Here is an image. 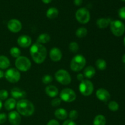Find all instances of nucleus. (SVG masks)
Masks as SVG:
<instances>
[{"label": "nucleus", "instance_id": "nucleus-2", "mask_svg": "<svg viewBox=\"0 0 125 125\" xmlns=\"http://www.w3.org/2000/svg\"><path fill=\"white\" fill-rule=\"evenodd\" d=\"M17 112L24 117H29L34 114L35 111L34 105L28 100L22 99L17 103L16 106Z\"/></svg>", "mask_w": 125, "mask_h": 125}, {"label": "nucleus", "instance_id": "nucleus-13", "mask_svg": "<svg viewBox=\"0 0 125 125\" xmlns=\"http://www.w3.org/2000/svg\"><path fill=\"white\" fill-rule=\"evenodd\" d=\"M96 96L99 100L103 102H107L111 98L109 92L103 88H100L96 90Z\"/></svg>", "mask_w": 125, "mask_h": 125}, {"label": "nucleus", "instance_id": "nucleus-34", "mask_svg": "<svg viewBox=\"0 0 125 125\" xmlns=\"http://www.w3.org/2000/svg\"><path fill=\"white\" fill-rule=\"evenodd\" d=\"M9 93L7 90H0V100H5L8 98Z\"/></svg>", "mask_w": 125, "mask_h": 125}, {"label": "nucleus", "instance_id": "nucleus-33", "mask_svg": "<svg viewBox=\"0 0 125 125\" xmlns=\"http://www.w3.org/2000/svg\"><path fill=\"white\" fill-rule=\"evenodd\" d=\"M61 101L62 100L60 98H54L52 101H51V105L54 107H58L61 104Z\"/></svg>", "mask_w": 125, "mask_h": 125}, {"label": "nucleus", "instance_id": "nucleus-17", "mask_svg": "<svg viewBox=\"0 0 125 125\" xmlns=\"http://www.w3.org/2000/svg\"><path fill=\"white\" fill-rule=\"evenodd\" d=\"M45 92L50 97L56 98L59 94V90L54 85H50L45 88Z\"/></svg>", "mask_w": 125, "mask_h": 125}, {"label": "nucleus", "instance_id": "nucleus-44", "mask_svg": "<svg viewBox=\"0 0 125 125\" xmlns=\"http://www.w3.org/2000/svg\"><path fill=\"white\" fill-rule=\"evenodd\" d=\"M2 107V101H1V100H0V111L1 110Z\"/></svg>", "mask_w": 125, "mask_h": 125}, {"label": "nucleus", "instance_id": "nucleus-43", "mask_svg": "<svg viewBox=\"0 0 125 125\" xmlns=\"http://www.w3.org/2000/svg\"><path fill=\"white\" fill-rule=\"evenodd\" d=\"M122 61H123V63H125V54L123 55V57H122Z\"/></svg>", "mask_w": 125, "mask_h": 125}, {"label": "nucleus", "instance_id": "nucleus-38", "mask_svg": "<svg viewBox=\"0 0 125 125\" xmlns=\"http://www.w3.org/2000/svg\"><path fill=\"white\" fill-rule=\"evenodd\" d=\"M46 125H60V124L59 123L57 122V120H54V119H52L49 121Z\"/></svg>", "mask_w": 125, "mask_h": 125}, {"label": "nucleus", "instance_id": "nucleus-11", "mask_svg": "<svg viewBox=\"0 0 125 125\" xmlns=\"http://www.w3.org/2000/svg\"><path fill=\"white\" fill-rule=\"evenodd\" d=\"M7 28L12 32L17 33L21 30L22 24L18 20L11 19L7 23Z\"/></svg>", "mask_w": 125, "mask_h": 125}, {"label": "nucleus", "instance_id": "nucleus-29", "mask_svg": "<svg viewBox=\"0 0 125 125\" xmlns=\"http://www.w3.org/2000/svg\"><path fill=\"white\" fill-rule=\"evenodd\" d=\"M79 45L76 42H72L69 45V50L71 52L73 53H76L79 50Z\"/></svg>", "mask_w": 125, "mask_h": 125}, {"label": "nucleus", "instance_id": "nucleus-40", "mask_svg": "<svg viewBox=\"0 0 125 125\" xmlns=\"http://www.w3.org/2000/svg\"><path fill=\"white\" fill-rule=\"evenodd\" d=\"M74 3L76 6H79L83 4V0H74Z\"/></svg>", "mask_w": 125, "mask_h": 125}, {"label": "nucleus", "instance_id": "nucleus-45", "mask_svg": "<svg viewBox=\"0 0 125 125\" xmlns=\"http://www.w3.org/2000/svg\"><path fill=\"white\" fill-rule=\"evenodd\" d=\"M123 43H124V45H125V38H124V40H123Z\"/></svg>", "mask_w": 125, "mask_h": 125}, {"label": "nucleus", "instance_id": "nucleus-37", "mask_svg": "<svg viewBox=\"0 0 125 125\" xmlns=\"http://www.w3.org/2000/svg\"><path fill=\"white\" fill-rule=\"evenodd\" d=\"M62 125H77L76 123L73 120H67L65 121L63 123Z\"/></svg>", "mask_w": 125, "mask_h": 125}, {"label": "nucleus", "instance_id": "nucleus-19", "mask_svg": "<svg viewBox=\"0 0 125 125\" xmlns=\"http://www.w3.org/2000/svg\"><path fill=\"white\" fill-rule=\"evenodd\" d=\"M111 21L109 18H100L96 21V26L100 29H105L107 28L111 23Z\"/></svg>", "mask_w": 125, "mask_h": 125}, {"label": "nucleus", "instance_id": "nucleus-15", "mask_svg": "<svg viewBox=\"0 0 125 125\" xmlns=\"http://www.w3.org/2000/svg\"><path fill=\"white\" fill-rule=\"evenodd\" d=\"M50 57L53 62H58L61 61L62 57V53L59 48L54 47L50 50Z\"/></svg>", "mask_w": 125, "mask_h": 125}, {"label": "nucleus", "instance_id": "nucleus-9", "mask_svg": "<svg viewBox=\"0 0 125 125\" xmlns=\"http://www.w3.org/2000/svg\"><path fill=\"white\" fill-rule=\"evenodd\" d=\"M60 98L66 103H72L76 99V94L72 89L65 88L61 92Z\"/></svg>", "mask_w": 125, "mask_h": 125}, {"label": "nucleus", "instance_id": "nucleus-10", "mask_svg": "<svg viewBox=\"0 0 125 125\" xmlns=\"http://www.w3.org/2000/svg\"><path fill=\"white\" fill-rule=\"evenodd\" d=\"M4 77L9 83H16L20 79L21 74L18 70L14 68H11L5 72Z\"/></svg>", "mask_w": 125, "mask_h": 125}, {"label": "nucleus", "instance_id": "nucleus-6", "mask_svg": "<svg viewBox=\"0 0 125 125\" xmlns=\"http://www.w3.org/2000/svg\"><path fill=\"white\" fill-rule=\"evenodd\" d=\"M110 28L112 34L117 37L123 35L125 31V24L120 20L111 21L110 23Z\"/></svg>", "mask_w": 125, "mask_h": 125}, {"label": "nucleus", "instance_id": "nucleus-7", "mask_svg": "<svg viewBox=\"0 0 125 125\" xmlns=\"http://www.w3.org/2000/svg\"><path fill=\"white\" fill-rule=\"evenodd\" d=\"M54 76L56 81L62 85H68L72 81L70 74L65 70H59L56 72Z\"/></svg>", "mask_w": 125, "mask_h": 125}, {"label": "nucleus", "instance_id": "nucleus-39", "mask_svg": "<svg viewBox=\"0 0 125 125\" xmlns=\"http://www.w3.org/2000/svg\"><path fill=\"white\" fill-rule=\"evenodd\" d=\"M77 79H78V81H83L84 79V74H82V73H78V75H77Z\"/></svg>", "mask_w": 125, "mask_h": 125}, {"label": "nucleus", "instance_id": "nucleus-35", "mask_svg": "<svg viewBox=\"0 0 125 125\" xmlns=\"http://www.w3.org/2000/svg\"><path fill=\"white\" fill-rule=\"evenodd\" d=\"M118 15L120 18L125 20V7H123L120 9L118 10Z\"/></svg>", "mask_w": 125, "mask_h": 125}, {"label": "nucleus", "instance_id": "nucleus-3", "mask_svg": "<svg viewBox=\"0 0 125 125\" xmlns=\"http://www.w3.org/2000/svg\"><path fill=\"white\" fill-rule=\"evenodd\" d=\"M86 64V59L83 55L78 54L74 56L70 62V68L76 72H80L84 68Z\"/></svg>", "mask_w": 125, "mask_h": 125}, {"label": "nucleus", "instance_id": "nucleus-41", "mask_svg": "<svg viewBox=\"0 0 125 125\" xmlns=\"http://www.w3.org/2000/svg\"><path fill=\"white\" fill-rule=\"evenodd\" d=\"M4 76V73L1 70H0V79H2Z\"/></svg>", "mask_w": 125, "mask_h": 125}, {"label": "nucleus", "instance_id": "nucleus-1", "mask_svg": "<svg viewBox=\"0 0 125 125\" xmlns=\"http://www.w3.org/2000/svg\"><path fill=\"white\" fill-rule=\"evenodd\" d=\"M30 54L34 62L41 64L45 61L47 56V50L42 44L36 42L33 44L30 48Z\"/></svg>", "mask_w": 125, "mask_h": 125}, {"label": "nucleus", "instance_id": "nucleus-30", "mask_svg": "<svg viewBox=\"0 0 125 125\" xmlns=\"http://www.w3.org/2000/svg\"><path fill=\"white\" fill-rule=\"evenodd\" d=\"M108 107L111 111L116 112V111H118V109H119V105H118V104L117 103L116 101H110L109 103Z\"/></svg>", "mask_w": 125, "mask_h": 125}, {"label": "nucleus", "instance_id": "nucleus-22", "mask_svg": "<svg viewBox=\"0 0 125 125\" xmlns=\"http://www.w3.org/2000/svg\"><path fill=\"white\" fill-rule=\"evenodd\" d=\"M59 15V10L56 7H50L46 11V15L50 20H53L57 18Z\"/></svg>", "mask_w": 125, "mask_h": 125}, {"label": "nucleus", "instance_id": "nucleus-18", "mask_svg": "<svg viewBox=\"0 0 125 125\" xmlns=\"http://www.w3.org/2000/svg\"><path fill=\"white\" fill-rule=\"evenodd\" d=\"M54 115L57 119L63 120L67 118L68 114L67 113V111L65 109L58 108L55 111Z\"/></svg>", "mask_w": 125, "mask_h": 125}, {"label": "nucleus", "instance_id": "nucleus-14", "mask_svg": "<svg viewBox=\"0 0 125 125\" xmlns=\"http://www.w3.org/2000/svg\"><path fill=\"white\" fill-rule=\"evenodd\" d=\"M17 43L20 47L26 48L29 47L31 45L32 39L28 35H22L17 39Z\"/></svg>", "mask_w": 125, "mask_h": 125}, {"label": "nucleus", "instance_id": "nucleus-5", "mask_svg": "<svg viewBox=\"0 0 125 125\" xmlns=\"http://www.w3.org/2000/svg\"><path fill=\"white\" fill-rule=\"evenodd\" d=\"M79 90L81 94L84 96H90L94 90V84L89 79H84L81 81L79 85Z\"/></svg>", "mask_w": 125, "mask_h": 125}, {"label": "nucleus", "instance_id": "nucleus-24", "mask_svg": "<svg viewBox=\"0 0 125 125\" xmlns=\"http://www.w3.org/2000/svg\"><path fill=\"white\" fill-rule=\"evenodd\" d=\"M51 39V37L47 33H43L41 34L39 37H37V42L39 43L42 44H45L46 43L49 42Z\"/></svg>", "mask_w": 125, "mask_h": 125}, {"label": "nucleus", "instance_id": "nucleus-12", "mask_svg": "<svg viewBox=\"0 0 125 125\" xmlns=\"http://www.w3.org/2000/svg\"><path fill=\"white\" fill-rule=\"evenodd\" d=\"M8 119L11 125H20L21 122L20 114L15 111H12L9 113Z\"/></svg>", "mask_w": 125, "mask_h": 125}, {"label": "nucleus", "instance_id": "nucleus-25", "mask_svg": "<svg viewBox=\"0 0 125 125\" xmlns=\"http://www.w3.org/2000/svg\"><path fill=\"white\" fill-rule=\"evenodd\" d=\"M106 119L103 115H98L95 117L93 122L94 125H106Z\"/></svg>", "mask_w": 125, "mask_h": 125}, {"label": "nucleus", "instance_id": "nucleus-31", "mask_svg": "<svg viewBox=\"0 0 125 125\" xmlns=\"http://www.w3.org/2000/svg\"><path fill=\"white\" fill-rule=\"evenodd\" d=\"M78 115H79V114H78V111H76V110H72V111L70 112L68 116L70 118V120L74 121L78 118Z\"/></svg>", "mask_w": 125, "mask_h": 125}, {"label": "nucleus", "instance_id": "nucleus-28", "mask_svg": "<svg viewBox=\"0 0 125 125\" xmlns=\"http://www.w3.org/2000/svg\"><path fill=\"white\" fill-rule=\"evenodd\" d=\"M10 54L12 56V57L17 59L20 56L21 51L18 47L13 46V47L11 48L10 50Z\"/></svg>", "mask_w": 125, "mask_h": 125}, {"label": "nucleus", "instance_id": "nucleus-16", "mask_svg": "<svg viewBox=\"0 0 125 125\" xmlns=\"http://www.w3.org/2000/svg\"><path fill=\"white\" fill-rule=\"evenodd\" d=\"M10 95L14 99H24L26 96L27 94L24 90H21L18 87H14L11 90Z\"/></svg>", "mask_w": 125, "mask_h": 125}, {"label": "nucleus", "instance_id": "nucleus-46", "mask_svg": "<svg viewBox=\"0 0 125 125\" xmlns=\"http://www.w3.org/2000/svg\"><path fill=\"white\" fill-rule=\"evenodd\" d=\"M122 1H124V2H125V0H122Z\"/></svg>", "mask_w": 125, "mask_h": 125}, {"label": "nucleus", "instance_id": "nucleus-23", "mask_svg": "<svg viewBox=\"0 0 125 125\" xmlns=\"http://www.w3.org/2000/svg\"><path fill=\"white\" fill-rule=\"evenodd\" d=\"M10 65V62L8 57L5 56H0V69H7Z\"/></svg>", "mask_w": 125, "mask_h": 125}, {"label": "nucleus", "instance_id": "nucleus-8", "mask_svg": "<svg viewBox=\"0 0 125 125\" xmlns=\"http://www.w3.org/2000/svg\"><path fill=\"white\" fill-rule=\"evenodd\" d=\"M75 17L77 21L81 24H86L90 19V12L85 7L79 9L76 12Z\"/></svg>", "mask_w": 125, "mask_h": 125}, {"label": "nucleus", "instance_id": "nucleus-27", "mask_svg": "<svg viewBox=\"0 0 125 125\" xmlns=\"http://www.w3.org/2000/svg\"><path fill=\"white\" fill-rule=\"evenodd\" d=\"M87 29L84 27H81V28H78L76 31V35L78 37L79 39H82L84 38L87 35Z\"/></svg>", "mask_w": 125, "mask_h": 125}, {"label": "nucleus", "instance_id": "nucleus-36", "mask_svg": "<svg viewBox=\"0 0 125 125\" xmlns=\"http://www.w3.org/2000/svg\"><path fill=\"white\" fill-rule=\"evenodd\" d=\"M7 118V115L5 113L0 114V124H3L6 122Z\"/></svg>", "mask_w": 125, "mask_h": 125}, {"label": "nucleus", "instance_id": "nucleus-42", "mask_svg": "<svg viewBox=\"0 0 125 125\" xmlns=\"http://www.w3.org/2000/svg\"><path fill=\"white\" fill-rule=\"evenodd\" d=\"M42 1L45 4H49L52 1V0H42Z\"/></svg>", "mask_w": 125, "mask_h": 125}, {"label": "nucleus", "instance_id": "nucleus-20", "mask_svg": "<svg viewBox=\"0 0 125 125\" xmlns=\"http://www.w3.org/2000/svg\"><path fill=\"white\" fill-rule=\"evenodd\" d=\"M95 74H96V70H95V68L92 66L87 67L84 70V73H83L84 78H86L87 79H89L94 78Z\"/></svg>", "mask_w": 125, "mask_h": 125}, {"label": "nucleus", "instance_id": "nucleus-4", "mask_svg": "<svg viewBox=\"0 0 125 125\" xmlns=\"http://www.w3.org/2000/svg\"><path fill=\"white\" fill-rule=\"evenodd\" d=\"M15 67L18 71L27 72L31 67L30 60L26 56H20L15 60Z\"/></svg>", "mask_w": 125, "mask_h": 125}, {"label": "nucleus", "instance_id": "nucleus-26", "mask_svg": "<svg viewBox=\"0 0 125 125\" xmlns=\"http://www.w3.org/2000/svg\"><path fill=\"white\" fill-rule=\"evenodd\" d=\"M96 68L100 70H104L107 67V63L106 61L103 59H98L95 62Z\"/></svg>", "mask_w": 125, "mask_h": 125}, {"label": "nucleus", "instance_id": "nucleus-21", "mask_svg": "<svg viewBox=\"0 0 125 125\" xmlns=\"http://www.w3.org/2000/svg\"><path fill=\"white\" fill-rule=\"evenodd\" d=\"M16 106H17V101L15 99L13 98L7 99L4 104V108L7 111H12L15 107H16Z\"/></svg>", "mask_w": 125, "mask_h": 125}, {"label": "nucleus", "instance_id": "nucleus-32", "mask_svg": "<svg viewBox=\"0 0 125 125\" xmlns=\"http://www.w3.org/2000/svg\"><path fill=\"white\" fill-rule=\"evenodd\" d=\"M53 80V78L51 75L46 74L42 78V83L45 84H49Z\"/></svg>", "mask_w": 125, "mask_h": 125}]
</instances>
